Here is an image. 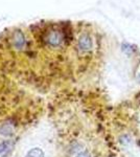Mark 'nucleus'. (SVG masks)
<instances>
[{
	"mask_svg": "<svg viewBox=\"0 0 140 157\" xmlns=\"http://www.w3.org/2000/svg\"><path fill=\"white\" fill-rule=\"evenodd\" d=\"M93 44H92V40L90 39L88 36H82L78 40V47L82 52H88L92 48Z\"/></svg>",
	"mask_w": 140,
	"mask_h": 157,
	"instance_id": "1",
	"label": "nucleus"
},
{
	"mask_svg": "<svg viewBox=\"0 0 140 157\" xmlns=\"http://www.w3.org/2000/svg\"><path fill=\"white\" fill-rule=\"evenodd\" d=\"M13 151V144L11 140H3L0 143V156L7 157Z\"/></svg>",
	"mask_w": 140,
	"mask_h": 157,
	"instance_id": "2",
	"label": "nucleus"
},
{
	"mask_svg": "<svg viewBox=\"0 0 140 157\" xmlns=\"http://www.w3.org/2000/svg\"><path fill=\"white\" fill-rule=\"evenodd\" d=\"M119 143L123 147H129L130 145H132L133 139H132V136L130 135V134L124 133L123 135H120V137H119Z\"/></svg>",
	"mask_w": 140,
	"mask_h": 157,
	"instance_id": "3",
	"label": "nucleus"
},
{
	"mask_svg": "<svg viewBox=\"0 0 140 157\" xmlns=\"http://www.w3.org/2000/svg\"><path fill=\"white\" fill-rule=\"evenodd\" d=\"M25 157H45V155H44V152L40 148H32V150L27 152Z\"/></svg>",
	"mask_w": 140,
	"mask_h": 157,
	"instance_id": "4",
	"label": "nucleus"
},
{
	"mask_svg": "<svg viewBox=\"0 0 140 157\" xmlns=\"http://www.w3.org/2000/svg\"><path fill=\"white\" fill-rule=\"evenodd\" d=\"M76 157H91L90 154H89V152L87 151H81L80 153L76 155Z\"/></svg>",
	"mask_w": 140,
	"mask_h": 157,
	"instance_id": "5",
	"label": "nucleus"
},
{
	"mask_svg": "<svg viewBox=\"0 0 140 157\" xmlns=\"http://www.w3.org/2000/svg\"><path fill=\"white\" fill-rule=\"evenodd\" d=\"M138 80H139V82H140V75H139V77H138Z\"/></svg>",
	"mask_w": 140,
	"mask_h": 157,
	"instance_id": "6",
	"label": "nucleus"
}]
</instances>
